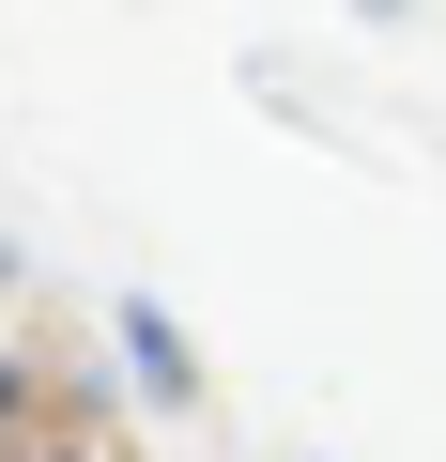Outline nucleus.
Segmentation results:
<instances>
[{
	"mask_svg": "<svg viewBox=\"0 0 446 462\" xmlns=\"http://www.w3.org/2000/svg\"><path fill=\"white\" fill-rule=\"evenodd\" d=\"M0 416H16V370H0Z\"/></svg>",
	"mask_w": 446,
	"mask_h": 462,
	"instance_id": "obj_1",
	"label": "nucleus"
}]
</instances>
